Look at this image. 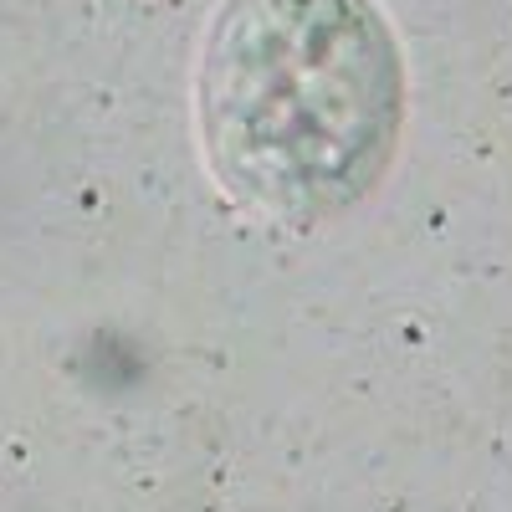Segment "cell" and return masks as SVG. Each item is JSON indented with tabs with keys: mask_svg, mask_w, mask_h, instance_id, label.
Here are the masks:
<instances>
[{
	"mask_svg": "<svg viewBox=\"0 0 512 512\" xmlns=\"http://www.w3.org/2000/svg\"><path fill=\"white\" fill-rule=\"evenodd\" d=\"M195 103L221 190L308 226L384 180L405 128V57L374 0H226Z\"/></svg>",
	"mask_w": 512,
	"mask_h": 512,
	"instance_id": "obj_1",
	"label": "cell"
}]
</instances>
